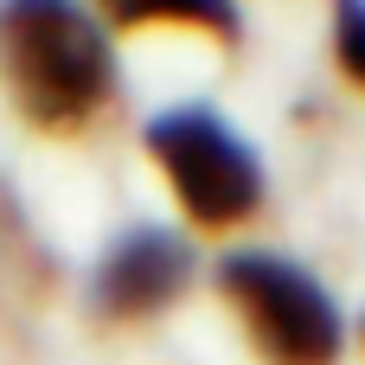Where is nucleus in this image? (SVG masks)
Returning a JSON list of instances; mask_svg holds the SVG:
<instances>
[{
    "label": "nucleus",
    "mask_w": 365,
    "mask_h": 365,
    "mask_svg": "<svg viewBox=\"0 0 365 365\" xmlns=\"http://www.w3.org/2000/svg\"><path fill=\"white\" fill-rule=\"evenodd\" d=\"M0 77L38 135H83L115 96V45L83 0H0Z\"/></svg>",
    "instance_id": "nucleus-1"
},
{
    "label": "nucleus",
    "mask_w": 365,
    "mask_h": 365,
    "mask_svg": "<svg viewBox=\"0 0 365 365\" xmlns=\"http://www.w3.org/2000/svg\"><path fill=\"white\" fill-rule=\"evenodd\" d=\"M225 308L244 321L263 365H340L346 321L327 295V282L276 250H231L212 269Z\"/></svg>",
    "instance_id": "nucleus-2"
},
{
    "label": "nucleus",
    "mask_w": 365,
    "mask_h": 365,
    "mask_svg": "<svg viewBox=\"0 0 365 365\" xmlns=\"http://www.w3.org/2000/svg\"><path fill=\"white\" fill-rule=\"evenodd\" d=\"M141 141L199 231H237L263 212V186H269L263 160L218 109H199V103L160 109L141 128Z\"/></svg>",
    "instance_id": "nucleus-3"
},
{
    "label": "nucleus",
    "mask_w": 365,
    "mask_h": 365,
    "mask_svg": "<svg viewBox=\"0 0 365 365\" xmlns=\"http://www.w3.org/2000/svg\"><path fill=\"white\" fill-rule=\"evenodd\" d=\"M192 282V244L167 225H135L122 231L96 276H90V314L103 327H141L154 314H167Z\"/></svg>",
    "instance_id": "nucleus-4"
},
{
    "label": "nucleus",
    "mask_w": 365,
    "mask_h": 365,
    "mask_svg": "<svg viewBox=\"0 0 365 365\" xmlns=\"http://www.w3.org/2000/svg\"><path fill=\"white\" fill-rule=\"evenodd\" d=\"M109 26L141 32V26H180V32H205L218 45L237 38V0H96Z\"/></svg>",
    "instance_id": "nucleus-5"
},
{
    "label": "nucleus",
    "mask_w": 365,
    "mask_h": 365,
    "mask_svg": "<svg viewBox=\"0 0 365 365\" xmlns=\"http://www.w3.org/2000/svg\"><path fill=\"white\" fill-rule=\"evenodd\" d=\"M334 64L365 90V0H334Z\"/></svg>",
    "instance_id": "nucleus-6"
},
{
    "label": "nucleus",
    "mask_w": 365,
    "mask_h": 365,
    "mask_svg": "<svg viewBox=\"0 0 365 365\" xmlns=\"http://www.w3.org/2000/svg\"><path fill=\"white\" fill-rule=\"evenodd\" d=\"M359 334H365V321H359Z\"/></svg>",
    "instance_id": "nucleus-7"
}]
</instances>
